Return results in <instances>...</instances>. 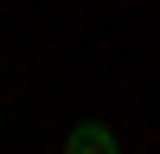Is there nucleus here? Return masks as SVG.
Returning a JSON list of instances; mask_svg holds the SVG:
<instances>
[{
	"instance_id": "f257e3e1",
	"label": "nucleus",
	"mask_w": 160,
	"mask_h": 154,
	"mask_svg": "<svg viewBox=\"0 0 160 154\" xmlns=\"http://www.w3.org/2000/svg\"><path fill=\"white\" fill-rule=\"evenodd\" d=\"M64 154H122V141H115L102 122H77L71 135H64Z\"/></svg>"
}]
</instances>
